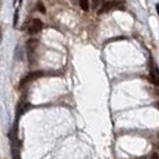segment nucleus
I'll return each mask as SVG.
<instances>
[{"label": "nucleus", "mask_w": 159, "mask_h": 159, "mask_svg": "<svg viewBox=\"0 0 159 159\" xmlns=\"http://www.w3.org/2000/svg\"><path fill=\"white\" fill-rule=\"evenodd\" d=\"M121 7H122V4L119 2V1H108V2H105L103 6H102V8L98 11V13L102 15V13H105V12L112 10V8H121Z\"/></svg>", "instance_id": "3"}, {"label": "nucleus", "mask_w": 159, "mask_h": 159, "mask_svg": "<svg viewBox=\"0 0 159 159\" xmlns=\"http://www.w3.org/2000/svg\"><path fill=\"white\" fill-rule=\"evenodd\" d=\"M37 46H39V41L35 40V39H31V40H29L28 42H26V49L29 50V53H30V54L36 50Z\"/></svg>", "instance_id": "4"}, {"label": "nucleus", "mask_w": 159, "mask_h": 159, "mask_svg": "<svg viewBox=\"0 0 159 159\" xmlns=\"http://www.w3.org/2000/svg\"><path fill=\"white\" fill-rule=\"evenodd\" d=\"M42 28H43L42 20H40V19H32V20H30V23L28 24V32L34 35V34L40 32L42 30Z\"/></svg>", "instance_id": "1"}, {"label": "nucleus", "mask_w": 159, "mask_h": 159, "mask_svg": "<svg viewBox=\"0 0 159 159\" xmlns=\"http://www.w3.org/2000/svg\"><path fill=\"white\" fill-rule=\"evenodd\" d=\"M79 4H80V7L83 8L84 11H89L90 6H89V1H88V0H79Z\"/></svg>", "instance_id": "5"}, {"label": "nucleus", "mask_w": 159, "mask_h": 159, "mask_svg": "<svg viewBox=\"0 0 159 159\" xmlns=\"http://www.w3.org/2000/svg\"><path fill=\"white\" fill-rule=\"evenodd\" d=\"M36 10H39V11L42 12V13H46V8H44V6H43V4H42V2H39V4H37Z\"/></svg>", "instance_id": "6"}, {"label": "nucleus", "mask_w": 159, "mask_h": 159, "mask_svg": "<svg viewBox=\"0 0 159 159\" xmlns=\"http://www.w3.org/2000/svg\"><path fill=\"white\" fill-rule=\"evenodd\" d=\"M44 75V73L41 71H35V72H31V73H29L26 77H24L23 80L20 81V86H23V85H25L26 83H30V81H32V80H36L39 79V78H41V77H43Z\"/></svg>", "instance_id": "2"}, {"label": "nucleus", "mask_w": 159, "mask_h": 159, "mask_svg": "<svg viewBox=\"0 0 159 159\" xmlns=\"http://www.w3.org/2000/svg\"><path fill=\"white\" fill-rule=\"evenodd\" d=\"M15 4H17V0H15Z\"/></svg>", "instance_id": "9"}, {"label": "nucleus", "mask_w": 159, "mask_h": 159, "mask_svg": "<svg viewBox=\"0 0 159 159\" xmlns=\"http://www.w3.org/2000/svg\"><path fill=\"white\" fill-rule=\"evenodd\" d=\"M17 22H18V11L15 12V17H13V28L17 26Z\"/></svg>", "instance_id": "7"}, {"label": "nucleus", "mask_w": 159, "mask_h": 159, "mask_svg": "<svg viewBox=\"0 0 159 159\" xmlns=\"http://www.w3.org/2000/svg\"><path fill=\"white\" fill-rule=\"evenodd\" d=\"M98 1H99V0H92V5H93V8L97 7V5H98Z\"/></svg>", "instance_id": "8"}]
</instances>
